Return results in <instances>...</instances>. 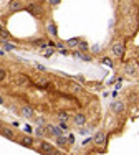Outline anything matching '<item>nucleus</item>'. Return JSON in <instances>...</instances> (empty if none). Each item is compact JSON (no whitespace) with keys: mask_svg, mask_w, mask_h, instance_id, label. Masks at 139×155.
<instances>
[{"mask_svg":"<svg viewBox=\"0 0 139 155\" xmlns=\"http://www.w3.org/2000/svg\"><path fill=\"white\" fill-rule=\"evenodd\" d=\"M2 102H3V99H2V97H0V104H2Z\"/></svg>","mask_w":139,"mask_h":155,"instance_id":"393cba45","label":"nucleus"},{"mask_svg":"<svg viewBox=\"0 0 139 155\" xmlns=\"http://www.w3.org/2000/svg\"><path fill=\"white\" fill-rule=\"evenodd\" d=\"M22 115H23V117H26V119L33 117V115H35V107H33V106H30V104L23 106V107H22Z\"/></svg>","mask_w":139,"mask_h":155,"instance_id":"7ed1b4c3","label":"nucleus"},{"mask_svg":"<svg viewBox=\"0 0 139 155\" xmlns=\"http://www.w3.org/2000/svg\"><path fill=\"white\" fill-rule=\"evenodd\" d=\"M43 134H45V129L43 127H38L35 130V135H37V137H43Z\"/></svg>","mask_w":139,"mask_h":155,"instance_id":"a211bd4d","label":"nucleus"},{"mask_svg":"<svg viewBox=\"0 0 139 155\" xmlns=\"http://www.w3.org/2000/svg\"><path fill=\"white\" fill-rule=\"evenodd\" d=\"M30 78L26 76V74H20L18 78H17V84H20V86H26V84H30Z\"/></svg>","mask_w":139,"mask_h":155,"instance_id":"9d476101","label":"nucleus"},{"mask_svg":"<svg viewBox=\"0 0 139 155\" xmlns=\"http://www.w3.org/2000/svg\"><path fill=\"white\" fill-rule=\"evenodd\" d=\"M0 134L3 135V137H7V139H13V130L8 127H0Z\"/></svg>","mask_w":139,"mask_h":155,"instance_id":"9b49d317","label":"nucleus"},{"mask_svg":"<svg viewBox=\"0 0 139 155\" xmlns=\"http://www.w3.org/2000/svg\"><path fill=\"white\" fill-rule=\"evenodd\" d=\"M33 142H35V140H33L32 135H23V137H22V140H20V144H22L23 147H32Z\"/></svg>","mask_w":139,"mask_h":155,"instance_id":"1a4fd4ad","label":"nucleus"},{"mask_svg":"<svg viewBox=\"0 0 139 155\" xmlns=\"http://www.w3.org/2000/svg\"><path fill=\"white\" fill-rule=\"evenodd\" d=\"M5 78H7V71L3 69V68H0V83L3 81Z\"/></svg>","mask_w":139,"mask_h":155,"instance_id":"6ab92c4d","label":"nucleus"},{"mask_svg":"<svg viewBox=\"0 0 139 155\" xmlns=\"http://www.w3.org/2000/svg\"><path fill=\"white\" fill-rule=\"evenodd\" d=\"M2 30H3V25H2V23H0V32H2Z\"/></svg>","mask_w":139,"mask_h":155,"instance_id":"b1692460","label":"nucleus"},{"mask_svg":"<svg viewBox=\"0 0 139 155\" xmlns=\"http://www.w3.org/2000/svg\"><path fill=\"white\" fill-rule=\"evenodd\" d=\"M111 51H113V54H114L116 58H123V56H124V51H126L124 43H123V41H116V43H113Z\"/></svg>","mask_w":139,"mask_h":155,"instance_id":"f257e3e1","label":"nucleus"},{"mask_svg":"<svg viewBox=\"0 0 139 155\" xmlns=\"http://www.w3.org/2000/svg\"><path fill=\"white\" fill-rule=\"evenodd\" d=\"M23 7H25L23 0H12V2L8 3V10H10V12H17V10H22Z\"/></svg>","mask_w":139,"mask_h":155,"instance_id":"f03ea898","label":"nucleus"},{"mask_svg":"<svg viewBox=\"0 0 139 155\" xmlns=\"http://www.w3.org/2000/svg\"><path fill=\"white\" fill-rule=\"evenodd\" d=\"M73 121H75V124H76L78 127H83V125L86 124V115H85V114H81V112H78V114H75Z\"/></svg>","mask_w":139,"mask_h":155,"instance_id":"423d86ee","label":"nucleus"},{"mask_svg":"<svg viewBox=\"0 0 139 155\" xmlns=\"http://www.w3.org/2000/svg\"><path fill=\"white\" fill-rule=\"evenodd\" d=\"M111 109H113V112H114V114H121V112L124 111V102H121V101L113 102V104H111Z\"/></svg>","mask_w":139,"mask_h":155,"instance_id":"0eeeda50","label":"nucleus"},{"mask_svg":"<svg viewBox=\"0 0 139 155\" xmlns=\"http://www.w3.org/2000/svg\"><path fill=\"white\" fill-rule=\"evenodd\" d=\"M78 43H79L78 38H71V40L66 41V46H68V48H76V46H78Z\"/></svg>","mask_w":139,"mask_h":155,"instance_id":"f8f14e48","label":"nucleus"},{"mask_svg":"<svg viewBox=\"0 0 139 155\" xmlns=\"http://www.w3.org/2000/svg\"><path fill=\"white\" fill-rule=\"evenodd\" d=\"M56 142H58L60 147H63V145H66V142H68V140H66L65 135H58V137H56Z\"/></svg>","mask_w":139,"mask_h":155,"instance_id":"4468645a","label":"nucleus"},{"mask_svg":"<svg viewBox=\"0 0 139 155\" xmlns=\"http://www.w3.org/2000/svg\"><path fill=\"white\" fill-rule=\"evenodd\" d=\"M43 122H45L43 119H38V121H37V124H38V125H43Z\"/></svg>","mask_w":139,"mask_h":155,"instance_id":"5701e85b","label":"nucleus"},{"mask_svg":"<svg viewBox=\"0 0 139 155\" xmlns=\"http://www.w3.org/2000/svg\"><path fill=\"white\" fill-rule=\"evenodd\" d=\"M58 117H60V121H68V114H66L65 111H61V112H58Z\"/></svg>","mask_w":139,"mask_h":155,"instance_id":"f3484780","label":"nucleus"},{"mask_svg":"<svg viewBox=\"0 0 139 155\" xmlns=\"http://www.w3.org/2000/svg\"><path fill=\"white\" fill-rule=\"evenodd\" d=\"M60 2H61V0H48V3H50V5H53V7H55V5H58Z\"/></svg>","mask_w":139,"mask_h":155,"instance_id":"4be33fe9","label":"nucleus"},{"mask_svg":"<svg viewBox=\"0 0 139 155\" xmlns=\"http://www.w3.org/2000/svg\"><path fill=\"white\" fill-rule=\"evenodd\" d=\"M93 142H94V145H96V147H99V145H104V144H106V134L98 132V134L93 137Z\"/></svg>","mask_w":139,"mask_h":155,"instance_id":"20e7f679","label":"nucleus"},{"mask_svg":"<svg viewBox=\"0 0 139 155\" xmlns=\"http://www.w3.org/2000/svg\"><path fill=\"white\" fill-rule=\"evenodd\" d=\"M60 129H61V130H66V129H68V125L65 124V121H60Z\"/></svg>","mask_w":139,"mask_h":155,"instance_id":"412c9836","label":"nucleus"},{"mask_svg":"<svg viewBox=\"0 0 139 155\" xmlns=\"http://www.w3.org/2000/svg\"><path fill=\"white\" fill-rule=\"evenodd\" d=\"M78 48L81 50V51H88V43H86V41H79Z\"/></svg>","mask_w":139,"mask_h":155,"instance_id":"dca6fc26","label":"nucleus"},{"mask_svg":"<svg viewBox=\"0 0 139 155\" xmlns=\"http://www.w3.org/2000/svg\"><path fill=\"white\" fill-rule=\"evenodd\" d=\"M41 152H45V154H53V155H60L58 150H55L53 148V145H50V144H46V142H41Z\"/></svg>","mask_w":139,"mask_h":155,"instance_id":"39448f33","label":"nucleus"},{"mask_svg":"<svg viewBox=\"0 0 139 155\" xmlns=\"http://www.w3.org/2000/svg\"><path fill=\"white\" fill-rule=\"evenodd\" d=\"M71 89L75 91V93H78V94H81V93H83V88L79 86L78 83H73V84H71Z\"/></svg>","mask_w":139,"mask_h":155,"instance_id":"2eb2a0df","label":"nucleus"},{"mask_svg":"<svg viewBox=\"0 0 139 155\" xmlns=\"http://www.w3.org/2000/svg\"><path fill=\"white\" fill-rule=\"evenodd\" d=\"M48 32H50L52 36H56V35H58V32H56V25H55V23H48Z\"/></svg>","mask_w":139,"mask_h":155,"instance_id":"ddd939ff","label":"nucleus"},{"mask_svg":"<svg viewBox=\"0 0 139 155\" xmlns=\"http://www.w3.org/2000/svg\"><path fill=\"white\" fill-rule=\"evenodd\" d=\"M28 10H30L32 13H35L38 18L41 17V13H43V12H41V7H40L38 3H30V5H28Z\"/></svg>","mask_w":139,"mask_h":155,"instance_id":"6e6552de","label":"nucleus"},{"mask_svg":"<svg viewBox=\"0 0 139 155\" xmlns=\"http://www.w3.org/2000/svg\"><path fill=\"white\" fill-rule=\"evenodd\" d=\"M0 36H2V38H10V33H8V32H7L5 28H3V30H2V32H0Z\"/></svg>","mask_w":139,"mask_h":155,"instance_id":"aec40b11","label":"nucleus"}]
</instances>
